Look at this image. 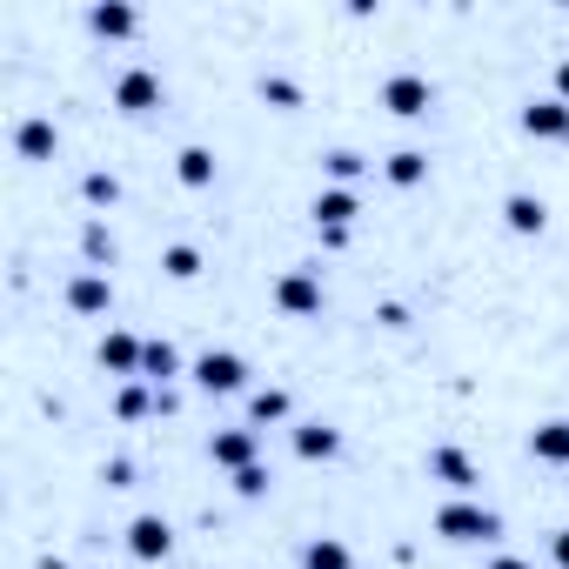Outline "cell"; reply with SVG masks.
I'll return each instance as SVG.
<instances>
[{
	"label": "cell",
	"mask_w": 569,
	"mask_h": 569,
	"mask_svg": "<svg viewBox=\"0 0 569 569\" xmlns=\"http://www.w3.org/2000/svg\"><path fill=\"white\" fill-rule=\"evenodd\" d=\"M309 214H316V228H322V234H329V228H336V234H349V221L362 214V194H356V188H322V194L309 201Z\"/></svg>",
	"instance_id": "13"
},
{
	"label": "cell",
	"mask_w": 569,
	"mask_h": 569,
	"mask_svg": "<svg viewBox=\"0 0 569 569\" xmlns=\"http://www.w3.org/2000/svg\"><path fill=\"white\" fill-rule=\"evenodd\" d=\"M289 389H248V429H268V422H289Z\"/></svg>",
	"instance_id": "23"
},
{
	"label": "cell",
	"mask_w": 569,
	"mask_h": 569,
	"mask_svg": "<svg viewBox=\"0 0 569 569\" xmlns=\"http://www.w3.org/2000/svg\"><path fill=\"white\" fill-rule=\"evenodd\" d=\"M429 476H436L449 496H476V482H482L476 456H469V449H456V442H436V449H429Z\"/></svg>",
	"instance_id": "8"
},
{
	"label": "cell",
	"mask_w": 569,
	"mask_h": 569,
	"mask_svg": "<svg viewBox=\"0 0 569 569\" xmlns=\"http://www.w3.org/2000/svg\"><path fill=\"white\" fill-rule=\"evenodd\" d=\"M322 174H329V188H356V181L369 174V161H362L356 148H329V154H322Z\"/></svg>",
	"instance_id": "25"
},
{
	"label": "cell",
	"mask_w": 569,
	"mask_h": 569,
	"mask_svg": "<svg viewBox=\"0 0 569 569\" xmlns=\"http://www.w3.org/2000/svg\"><path fill=\"white\" fill-rule=\"evenodd\" d=\"M81 254H88V268H114V228L101 214L81 221Z\"/></svg>",
	"instance_id": "24"
},
{
	"label": "cell",
	"mask_w": 569,
	"mask_h": 569,
	"mask_svg": "<svg viewBox=\"0 0 569 569\" xmlns=\"http://www.w3.org/2000/svg\"><path fill=\"white\" fill-rule=\"evenodd\" d=\"M174 376H188V362H181V349L168 342V336H148V362H141V382H174Z\"/></svg>",
	"instance_id": "19"
},
{
	"label": "cell",
	"mask_w": 569,
	"mask_h": 569,
	"mask_svg": "<svg viewBox=\"0 0 569 569\" xmlns=\"http://www.w3.org/2000/svg\"><path fill=\"white\" fill-rule=\"evenodd\" d=\"M549 562H556V569H569V522L549 536Z\"/></svg>",
	"instance_id": "31"
},
{
	"label": "cell",
	"mask_w": 569,
	"mask_h": 569,
	"mask_svg": "<svg viewBox=\"0 0 569 569\" xmlns=\"http://www.w3.org/2000/svg\"><path fill=\"white\" fill-rule=\"evenodd\" d=\"M161 101H168V88H161V74H154L148 61H134V68L114 74V108H121V114H154Z\"/></svg>",
	"instance_id": "6"
},
{
	"label": "cell",
	"mask_w": 569,
	"mask_h": 569,
	"mask_svg": "<svg viewBox=\"0 0 569 569\" xmlns=\"http://www.w3.org/2000/svg\"><path fill=\"white\" fill-rule=\"evenodd\" d=\"M134 28H141V14L128 8V0H94L88 8V34L94 41H134Z\"/></svg>",
	"instance_id": "14"
},
{
	"label": "cell",
	"mask_w": 569,
	"mask_h": 569,
	"mask_svg": "<svg viewBox=\"0 0 569 569\" xmlns=\"http://www.w3.org/2000/svg\"><path fill=\"white\" fill-rule=\"evenodd\" d=\"M549 94H556V101H569V54L556 61V88H549Z\"/></svg>",
	"instance_id": "33"
},
{
	"label": "cell",
	"mask_w": 569,
	"mask_h": 569,
	"mask_svg": "<svg viewBox=\"0 0 569 569\" xmlns=\"http://www.w3.org/2000/svg\"><path fill=\"white\" fill-rule=\"evenodd\" d=\"M101 482H108V489H128V482H134V462H128V456L101 462Z\"/></svg>",
	"instance_id": "30"
},
{
	"label": "cell",
	"mask_w": 569,
	"mask_h": 569,
	"mask_svg": "<svg viewBox=\"0 0 569 569\" xmlns=\"http://www.w3.org/2000/svg\"><path fill=\"white\" fill-rule=\"evenodd\" d=\"M376 322H382V329H402V322H409V309H402V302H382V309H376Z\"/></svg>",
	"instance_id": "32"
},
{
	"label": "cell",
	"mask_w": 569,
	"mask_h": 569,
	"mask_svg": "<svg viewBox=\"0 0 569 569\" xmlns=\"http://www.w3.org/2000/svg\"><path fill=\"white\" fill-rule=\"evenodd\" d=\"M268 489H274V469H268V462H254V469L234 476V496H241V502H261Z\"/></svg>",
	"instance_id": "29"
},
{
	"label": "cell",
	"mask_w": 569,
	"mask_h": 569,
	"mask_svg": "<svg viewBox=\"0 0 569 569\" xmlns=\"http://www.w3.org/2000/svg\"><path fill=\"white\" fill-rule=\"evenodd\" d=\"M54 148H61V128L48 114H21L14 121V154L21 161H54Z\"/></svg>",
	"instance_id": "12"
},
{
	"label": "cell",
	"mask_w": 569,
	"mask_h": 569,
	"mask_svg": "<svg viewBox=\"0 0 569 569\" xmlns=\"http://www.w3.org/2000/svg\"><path fill=\"white\" fill-rule=\"evenodd\" d=\"M168 549H174V522L154 516V509H141V516L128 522V556H134V562H168Z\"/></svg>",
	"instance_id": "10"
},
{
	"label": "cell",
	"mask_w": 569,
	"mask_h": 569,
	"mask_svg": "<svg viewBox=\"0 0 569 569\" xmlns=\"http://www.w3.org/2000/svg\"><path fill=\"white\" fill-rule=\"evenodd\" d=\"M322 268H281L274 274V309L281 316H296V322H309V316H322Z\"/></svg>",
	"instance_id": "3"
},
{
	"label": "cell",
	"mask_w": 569,
	"mask_h": 569,
	"mask_svg": "<svg viewBox=\"0 0 569 569\" xmlns=\"http://www.w3.org/2000/svg\"><path fill=\"white\" fill-rule=\"evenodd\" d=\"M502 228H509V234H542V228H549V201L529 194V188L502 194Z\"/></svg>",
	"instance_id": "15"
},
{
	"label": "cell",
	"mask_w": 569,
	"mask_h": 569,
	"mask_svg": "<svg viewBox=\"0 0 569 569\" xmlns=\"http://www.w3.org/2000/svg\"><path fill=\"white\" fill-rule=\"evenodd\" d=\"M289 442H296L302 462H336V456H342V429H336V422H296Z\"/></svg>",
	"instance_id": "16"
},
{
	"label": "cell",
	"mask_w": 569,
	"mask_h": 569,
	"mask_svg": "<svg viewBox=\"0 0 569 569\" xmlns=\"http://www.w3.org/2000/svg\"><path fill=\"white\" fill-rule=\"evenodd\" d=\"M154 409H161V389H154V382H121V389H114V416H121V422H141V416H154Z\"/></svg>",
	"instance_id": "22"
},
{
	"label": "cell",
	"mask_w": 569,
	"mask_h": 569,
	"mask_svg": "<svg viewBox=\"0 0 569 569\" xmlns=\"http://www.w3.org/2000/svg\"><path fill=\"white\" fill-rule=\"evenodd\" d=\"M94 362H101L108 376H121V382H141V362H148V342H141L134 329H108V336H101V349H94Z\"/></svg>",
	"instance_id": "7"
},
{
	"label": "cell",
	"mask_w": 569,
	"mask_h": 569,
	"mask_svg": "<svg viewBox=\"0 0 569 569\" xmlns=\"http://www.w3.org/2000/svg\"><path fill=\"white\" fill-rule=\"evenodd\" d=\"M81 201H88V208H114V201H121V181H114L108 168H88V174H81Z\"/></svg>",
	"instance_id": "28"
},
{
	"label": "cell",
	"mask_w": 569,
	"mask_h": 569,
	"mask_svg": "<svg viewBox=\"0 0 569 569\" xmlns=\"http://www.w3.org/2000/svg\"><path fill=\"white\" fill-rule=\"evenodd\" d=\"M376 101H382L396 121H422V114L436 108V81H429V74H416V68H396V74H382Z\"/></svg>",
	"instance_id": "2"
},
{
	"label": "cell",
	"mask_w": 569,
	"mask_h": 569,
	"mask_svg": "<svg viewBox=\"0 0 569 569\" xmlns=\"http://www.w3.org/2000/svg\"><path fill=\"white\" fill-rule=\"evenodd\" d=\"M482 569H529V562H522V556H489Z\"/></svg>",
	"instance_id": "34"
},
{
	"label": "cell",
	"mask_w": 569,
	"mask_h": 569,
	"mask_svg": "<svg viewBox=\"0 0 569 569\" xmlns=\"http://www.w3.org/2000/svg\"><path fill=\"white\" fill-rule=\"evenodd\" d=\"M188 376H194L201 396H241V389H248V362H241L234 349H208V356H194Z\"/></svg>",
	"instance_id": "4"
},
{
	"label": "cell",
	"mask_w": 569,
	"mask_h": 569,
	"mask_svg": "<svg viewBox=\"0 0 569 569\" xmlns=\"http://www.w3.org/2000/svg\"><path fill=\"white\" fill-rule=\"evenodd\" d=\"M61 296H68L74 316H108L114 309V281H108V268H74Z\"/></svg>",
	"instance_id": "9"
},
{
	"label": "cell",
	"mask_w": 569,
	"mask_h": 569,
	"mask_svg": "<svg viewBox=\"0 0 569 569\" xmlns=\"http://www.w3.org/2000/svg\"><path fill=\"white\" fill-rule=\"evenodd\" d=\"M296 569H356V549L342 536H309L302 556H296Z\"/></svg>",
	"instance_id": "18"
},
{
	"label": "cell",
	"mask_w": 569,
	"mask_h": 569,
	"mask_svg": "<svg viewBox=\"0 0 569 569\" xmlns=\"http://www.w3.org/2000/svg\"><path fill=\"white\" fill-rule=\"evenodd\" d=\"M254 88H261V101H268V108H281V114H296V108H302V81L274 74V68H268V74H261Z\"/></svg>",
	"instance_id": "26"
},
{
	"label": "cell",
	"mask_w": 569,
	"mask_h": 569,
	"mask_svg": "<svg viewBox=\"0 0 569 569\" xmlns=\"http://www.w3.org/2000/svg\"><path fill=\"white\" fill-rule=\"evenodd\" d=\"M429 529H436L442 542H496V536H502V516H496L489 502H476V496H449V502L429 516Z\"/></svg>",
	"instance_id": "1"
},
{
	"label": "cell",
	"mask_w": 569,
	"mask_h": 569,
	"mask_svg": "<svg viewBox=\"0 0 569 569\" xmlns=\"http://www.w3.org/2000/svg\"><path fill=\"white\" fill-rule=\"evenodd\" d=\"M522 134L529 141H569V101H556V94H536V101H522Z\"/></svg>",
	"instance_id": "11"
},
{
	"label": "cell",
	"mask_w": 569,
	"mask_h": 569,
	"mask_svg": "<svg viewBox=\"0 0 569 569\" xmlns=\"http://www.w3.org/2000/svg\"><path fill=\"white\" fill-rule=\"evenodd\" d=\"M161 274H168V281H194V274H201V248H194V241H168V248H161Z\"/></svg>",
	"instance_id": "27"
},
{
	"label": "cell",
	"mask_w": 569,
	"mask_h": 569,
	"mask_svg": "<svg viewBox=\"0 0 569 569\" xmlns=\"http://www.w3.org/2000/svg\"><path fill=\"white\" fill-rule=\"evenodd\" d=\"M174 181H181V188H214V148L188 141V148L174 154Z\"/></svg>",
	"instance_id": "20"
},
{
	"label": "cell",
	"mask_w": 569,
	"mask_h": 569,
	"mask_svg": "<svg viewBox=\"0 0 569 569\" xmlns=\"http://www.w3.org/2000/svg\"><path fill=\"white\" fill-rule=\"evenodd\" d=\"M529 456L549 462V469H569V416H549L529 429Z\"/></svg>",
	"instance_id": "17"
},
{
	"label": "cell",
	"mask_w": 569,
	"mask_h": 569,
	"mask_svg": "<svg viewBox=\"0 0 569 569\" xmlns=\"http://www.w3.org/2000/svg\"><path fill=\"white\" fill-rule=\"evenodd\" d=\"M208 462H214V469H228V476L254 469V462H261V429H248V422L214 429V436H208Z\"/></svg>",
	"instance_id": "5"
},
{
	"label": "cell",
	"mask_w": 569,
	"mask_h": 569,
	"mask_svg": "<svg viewBox=\"0 0 569 569\" xmlns=\"http://www.w3.org/2000/svg\"><path fill=\"white\" fill-rule=\"evenodd\" d=\"M382 174H389L396 188H422V181H429V148H396V154L382 161Z\"/></svg>",
	"instance_id": "21"
}]
</instances>
